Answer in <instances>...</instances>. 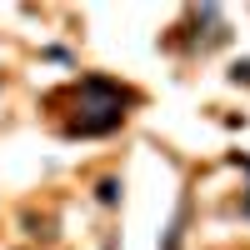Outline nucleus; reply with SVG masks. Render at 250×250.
<instances>
[{
  "instance_id": "obj_2",
  "label": "nucleus",
  "mask_w": 250,
  "mask_h": 250,
  "mask_svg": "<svg viewBox=\"0 0 250 250\" xmlns=\"http://www.w3.org/2000/svg\"><path fill=\"white\" fill-rule=\"evenodd\" d=\"M115 195H120V185H115V180H100V200L115 205Z\"/></svg>"
},
{
  "instance_id": "obj_1",
  "label": "nucleus",
  "mask_w": 250,
  "mask_h": 250,
  "mask_svg": "<svg viewBox=\"0 0 250 250\" xmlns=\"http://www.w3.org/2000/svg\"><path fill=\"white\" fill-rule=\"evenodd\" d=\"M125 95L120 85H110V80H100V75H90V80H80V120L70 125V130H80V135H105V130H115V125L125 120Z\"/></svg>"
}]
</instances>
